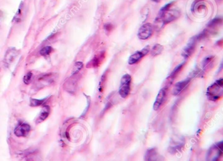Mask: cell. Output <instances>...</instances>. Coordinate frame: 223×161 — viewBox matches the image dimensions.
<instances>
[{
  "mask_svg": "<svg viewBox=\"0 0 223 161\" xmlns=\"http://www.w3.org/2000/svg\"><path fill=\"white\" fill-rule=\"evenodd\" d=\"M132 77L128 74H126L122 77L120 80V84L119 88V95L123 98H127L131 91Z\"/></svg>",
  "mask_w": 223,
  "mask_h": 161,
  "instance_id": "3957f363",
  "label": "cell"
},
{
  "mask_svg": "<svg viewBox=\"0 0 223 161\" xmlns=\"http://www.w3.org/2000/svg\"><path fill=\"white\" fill-rule=\"evenodd\" d=\"M173 2L167 3L162 7L159 11L157 17L155 20L156 26H158L161 29L165 25L177 20L180 16L181 12L177 9H172Z\"/></svg>",
  "mask_w": 223,
  "mask_h": 161,
  "instance_id": "6da1fadb",
  "label": "cell"
},
{
  "mask_svg": "<svg viewBox=\"0 0 223 161\" xmlns=\"http://www.w3.org/2000/svg\"><path fill=\"white\" fill-rule=\"evenodd\" d=\"M23 7H24V5L23 3H21L20 7L18 9L15 15V16L13 18V22H16V23H19L22 20V11H23Z\"/></svg>",
  "mask_w": 223,
  "mask_h": 161,
  "instance_id": "44dd1931",
  "label": "cell"
},
{
  "mask_svg": "<svg viewBox=\"0 0 223 161\" xmlns=\"http://www.w3.org/2000/svg\"><path fill=\"white\" fill-rule=\"evenodd\" d=\"M106 54L105 51H101L96 54L93 58L87 64V68H98L99 67L105 60Z\"/></svg>",
  "mask_w": 223,
  "mask_h": 161,
  "instance_id": "52a82bcc",
  "label": "cell"
},
{
  "mask_svg": "<svg viewBox=\"0 0 223 161\" xmlns=\"http://www.w3.org/2000/svg\"><path fill=\"white\" fill-rule=\"evenodd\" d=\"M222 154V142L212 146L207 153V161H216L219 160Z\"/></svg>",
  "mask_w": 223,
  "mask_h": 161,
  "instance_id": "277c9868",
  "label": "cell"
},
{
  "mask_svg": "<svg viewBox=\"0 0 223 161\" xmlns=\"http://www.w3.org/2000/svg\"><path fill=\"white\" fill-rule=\"evenodd\" d=\"M216 161H220V159H219V160H216Z\"/></svg>",
  "mask_w": 223,
  "mask_h": 161,
  "instance_id": "f1b7e54d",
  "label": "cell"
},
{
  "mask_svg": "<svg viewBox=\"0 0 223 161\" xmlns=\"http://www.w3.org/2000/svg\"><path fill=\"white\" fill-rule=\"evenodd\" d=\"M25 161H41V159L39 153L37 151H33L26 154Z\"/></svg>",
  "mask_w": 223,
  "mask_h": 161,
  "instance_id": "ac0fdd59",
  "label": "cell"
},
{
  "mask_svg": "<svg viewBox=\"0 0 223 161\" xmlns=\"http://www.w3.org/2000/svg\"><path fill=\"white\" fill-rule=\"evenodd\" d=\"M53 51L54 49L52 46H47L41 50L39 54L41 56H47V55H49Z\"/></svg>",
  "mask_w": 223,
  "mask_h": 161,
  "instance_id": "603a6c76",
  "label": "cell"
},
{
  "mask_svg": "<svg viewBox=\"0 0 223 161\" xmlns=\"http://www.w3.org/2000/svg\"><path fill=\"white\" fill-rule=\"evenodd\" d=\"M83 63L81 61H77L75 63L73 69H72V74H77L80 72L83 69Z\"/></svg>",
  "mask_w": 223,
  "mask_h": 161,
  "instance_id": "d4e9b609",
  "label": "cell"
},
{
  "mask_svg": "<svg viewBox=\"0 0 223 161\" xmlns=\"http://www.w3.org/2000/svg\"><path fill=\"white\" fill-rule=\"evenodd\" d=\"M55 78V74L49 73L39 76L37 82L38 85H41V88H42V87H43L44 85H48L49 84L53 83Z\"/></svg>",
  "mask_w": 223,
  "mask_h": 161,
  "instance_id": "7c38bea8",
  "label": "cell"
},
{
  "mask_svg": "<svg viewBox=\"0 0 223 161\" xmlns=\"http://www.w3.org/2000/svg\"><path fill=\"white\" fill-rule=\"evenodd\" d=\"M47 101V98L43 99H36L31 98L29 101V105L32 107H38L43 105Z\"/></svg>",
  "mask_w": 223,
  "mask_h": 161,
  "instance_id": "d6986e66",
  "label": "cell"
},
{
  "mask_svg": "<svg viewBox=\"0 0 223 161\" xmlns=\"http://www.w3.org/2000/svg\"><path fill=\"white\" fill-rule=\"evenodd\" d=\"M149 51L150 50L149 47H146L141 50L137 51L134 54L131 55V56L128 59L129 65H134L137 63L138 62H140L143 59V57L145 56L149 52Z\"/></svg>",
  "mask_w": 223,
  "mask_h": 161,
  "instance_id": "30bf717a",
  "label": "cell"
},
{
  "mask_svg": "<svg viewBox=\"0 0 223 161\" xmlns=\"http://www.w3.org/2000/svg\"><path fill=\"white\" fill-rule=\"evenodd\" d=\"M19 54V50L16 48L14 47H10L7 49L6 51L5 57L3 59V62L5 66H9L13 62V61L16 58V57Z\"/></svg>",
  "mask_w": 223,
  "mask_h": 161,
  "instance_id": "9c48e42d",
  "label": "cell"
},
{
  "mask_svg": "<svg viewBox=\"0 0 223 161\" xmlns=\"http://www.w3.org/2000/svg\"><path fill=\"white\" fill-rule=\"evenodd\" d=\"M167 97V88H163L161 89L156 97L155 102L153 105V108L155 111H158L162 107L164 106V103Z\"/></svg>",
  "mask_w": 223,
  "mask_h": 161,
  "instance_id": "8992f818",
  "label": "cell"
},
{
  "mask_svg": "<svg viewBox=\"0 0 223 161\" xmlns=\"http://www.w3.org/2000/svg\"><path fill=\"white\" fill-rule=\"evenodd\" d=\"M190 79L188 78L183 80L181 82H177L176 85H175L173 89V94L174 95H178L183 91L185 90V89L188 86L190 82Z\"/></svg>",
  "mask_w": 223,
  "mask_h": 161,
  "instance_id": "5bb4252c",
  "label": "cell"
},
{
  "mask_svg": "<svg viewBox=\"0 0 223 161\" xmlns=\"http://www.w3.org/2000/svg\"><path fill=\"white\" fill-rule=\"evenodd\" d=\"M153 25L150 23H145L143 24L138 31V37L141 40H147L151 37L154 32Z\"/></svg>",
  "mask_w": 223,
  "mask_h": 161,
  "instance_id": "5b68a950",
  "label": "cell"
},
{
  "mask_svg": "<svg viewBox=\"0 0 223 161\" xmlns=\"http://www.w3.org/2000/svg\"><path fill=\"white\" fill-rule=\"evenodd\" d=\"M222 22V20L221 18H215L208 24V28L211 29L217 28L219 26H221Z\"/></svg>",
  "mask_w": 223,
  "mask_h": 161,
  "instance_id": "7402d4cb",
  "label": "cell"
},
{
  "mask_svg": "<svg viewBox=\"0 0 223 161\" xmlns=\"http://www.w3.org/2000/svg\"><path fill=\"white\" fill-rule=\"evenodd\" d=\"M113 28V25L111 24H107L105 25V29L107 32H111V31H112Z\"/></svg>",
  "mask_w": 223,
  "mask_h": 161,
  "instance_id": "4316f807",
  "label": "cell"
},
{
  "mask_svg": "<svg viewBox=\"0 0 223 161\" xmlns=\"http://www.w3.org/2000/svg\"><path fill=\"white\" fill-rule=\"evenodd\" d=\"M32 76H33V74L32 72H28L26 75L24 76V78H23V81H24V83H25V84L26 85H28L30 84V82H31L32 81Z\"/></svg>",
  "mask_w": 223,
  "mask_h": 161,
  "instance_id": "484cf974",
  "label": "cell"
},
{
  "mask_svg": "<svg viewBox=\"0 0 223 161\" xmlns=\"http://www.w3.org/2000/svg\"><path fill=\"white\" fill-rule=\"evenodd\" d=\"M31 131V127L28 123H20L15 128L14 134L17 137H26Z\"/></svg>",
  "mask_w": 223,
  "mask_h": 161,
  "instance_id": "ba28073f",
  "label": "cell"
},
{
  "mask_svg": "<svg viewBox=\"0 0 223 161\" xmlns=\"http://www.w3.org/2000/svg\"><path fill=\"white\" fill-rule=\"evenodd\" d=\"M50 114H51L50 107L48 106L43 107L41 111V112L39 113V115L38 116L37 119L35 120V123L39 124L42 122H43L48 118V117H49Z\"/></svg>",
  "mask_w": 223,
  "mask_h": 161,
  "instance_id": "2e32d148",
  "label": "cell"
},
{
  "mask_svg": "<svg viewBox=\"0 0 223 161\" xmlns=\"http://www.w3.org/2000/svg\"><path fill=\"white\" fill-rule=\"evenodd\" d=\"M152 1H153L154 2H156V3H159L161 0H152Z\"/></svg>",
  "mask_w": 223,
  "mask_h": 161,
  "instance_id": "83f0119b",
  "label": "cell"
},
{
  "mask_svg": "<svg viewBox=\"0 0 223 161\" xmlns=\"http://www.w3.org/2000/svg\"><path fill=\"white\" fill-rule=\"evenodd\" d=\"M162 157L156 148L147 150L145 155V161H162Z\"/></svg>",
  "mask_w": 223,
  "mask_h": 161,
  "instance_id": "4fadbf2b",
  "label": "cell"
},
{
  "mask_svg": "<svg viewBox=\"0 0 223 161\" xmlns=\"http://www.w3.org/2000/svg\"><path fill=\"white\" fill-rule=\"evenodd\" d=\"M107 73L105 72L104 74V75L101 76V78L100 80V84H99V91L100 93H102L104 91V89L105 86V84H106V81H107Z\"/></svg>",
  "mask_w": 223,
  "mask_h": 161,
  "instance_id": "cb8c5ba5",
  "label": "cell"
},
{
  "mask_svg": "<svg viewBox=\"0 0 223 161\" xmlns=\"http://www.w3.org/2000/svg\"><path fill=\"white\" fill-rule=\"evenodd\" d=\"M196 42H197V41L193 38L192 39V41L189 43V45L186 46V47L185 48V49L184 50L183 52V54H182L183 57L185 59H188L189 57L191 56L192 54L194 52Z\"/></svg>",
  "mask_w": 223,
  "mask_h": 161,
  "instance_id": "9a60e30c",
  "label": "cell"
},
{
  "mask_svg": "<svg viewBox=\"0 0 223 161\" xmlns=\"http://www.w3.org/2000/svg\"><path fill=\"white\" fill-rule=\"evenodd\" d=\"M164 50L163 46L159 44H156L154 45V46L152 48L151 50H150V54H151L153 56H156V55H160Z\"/></svg>",
  "mask_w": 223,
  "mask_h": 161,
  "instance_id": "ffe728a7",
  "label": "cell"
},
{
  "mask_svg": "<svg viewBox=\"0 0 223 161\" xmlns=\"http://www.w3.org/2000/svg\"><path fill=\"white\" fill-rule=\"evenodd\" d=\"M223 81L221 78L211 85L207 89V96L211 101H217L222 96Z\"/></svg>",
  "mask_w": 223,
  "mask_h": 161,
  "instance_id": "7a4b0ae2",
  "label": "cell"
},
{
  "mask_svg": "<svg viewBox=\"0 0 223 161\" xmlns=\"http://www.w3.org/2000/svg\"><path fill=\"white\" fill-rule=\"evenodd\" d=\"M77 74H72L71 76L64 84V88L65 90L70 94H74L76 89L78 80Z\"/></svg>",
  "mask_w": 223,
  "mask_h": 161,
  "instance_id": "8fae6325",
  "label": "cell"
},
{
  "mask_svg": "<svg viewBox=\"0 0 223 161\" xmlns=\"http://www.w3.org/2000/svg\"><path fill=\"white\" fill-rule=\"evenodd\" d=\"M185 63H183L181 64V65H178L177 67L175 68L174 70L171 73L170 76L167 78V81L169 82V84H171L173 82V80L176 79V78H177V76L179 75V74L180 73V72L181 71L182 69H183Z\"/></svg>",
  "mask_w": 223,
  "mask_h": 161,
  "instance_id": "e0dca14e",
  "label": "cell"
}]
</instances>
